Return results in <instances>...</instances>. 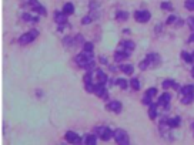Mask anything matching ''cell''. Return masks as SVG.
<instances>
[{"label":"cell","mask_w":194,"mask_h":145,"mask_svg":"<svg viewBox=\"0 0 194 145\" xmlns=\"http://www.w3.org/2000/svg\"><path fill=\"white\" fill-rule=\"evenodd\" d=\"M94 73H96V77H97V84H106L107 83V76H106L104 71L96 70Z\"/></svg>","instance_id":"7c38bea8"},{"label":"cell","mask_w":194,"mask_h":145,"mask_svg":"<svg viewBox=\"0 0 194 145\" xmlns=\"http://www.w3.org/2000/svg\"><path fill=\"white\" fill-rule=\"evenodd\" d=\"M149 107H150V108H149V117H150L151 120H154V118L157 117V105L153 102V104H150Z\"/></svg>","instance_id":"e0dca14e"},{"label":"cell","mask_w":194,"mask_h":145,"mask_svg":"<svg viewBox=\"0 0 194 145\" xmlns=\"http://www.w3.org/2000/svg\"><path fill=\"white\" fill-rule=\"evenodd\" d=\"M83 51L93 54V44H91V43H84V44H83Z\"/></svg>","instance_id":"484cf974"},{"label":"cell","mask_w":194,"mask_h":145,"mask_svg":"<svg viewBox=\"0 0 194 145\" xmlns=\"http://www.w3.org/2000/svg\"><path fill=\"white\" fill-rule=\"evenodd\" d=\"M150 17H151L150 11L147 10H139L134 13V19H136V22L139 23H147L150 20Z\"/></svg>","instance_id":"277c9868"},{"label":"cell","mask_w":194,"mask_h":145,"mask_svg":"<svg viewBox=\"0 0 194 145\" xmlns=\"http://www.w3.org/2000/svg\"><path fill=\"white\" fill-rule=\"evenodd\" d=\"M147 63H149V67H157L160 64V56L156 54V53H151L149 56L146 57Z\"/></svg>","instance_id":"52a82bcc"},{"label":"cell","mask_w":194,"mask_h":145,"mask_svg":"<svg viewBox=\"0 0 194 145\" xmlns=\"http://www.w3.org/2000/svg\"><path fill=\"white\" fill-rule=\"evenodd\" d=\"M83 141H84L86 145H96L97 137L96 135H86V137L83 138Z\"/></svg>","instance_id":"2e32d148"},{"label":"cell","mask_w":194,"mask_h":145,"mask_svg":"<svg viewBox=\"0 0 194 145\" xmlns=\"http://www.w3.org/2000/svg\"><path fill=\"white\" fill-rule=\"evenodd\" d=\"M33 10L36 11V13H39V14H42V16H46V13H47V11H46V9H44L42 4H37L36 7H33Z\"/></svg>","instance_id":"603a6c76"},{"label":"cell","mask_w":194,"mask_h":145,"mask_svg":"<svg viewBox=\"0 0 194 145\" xmlns=\"http://www.w3.org/2000/svg\"><path fill=\"white\" fill-rule=\"evenodd\" d=\"M114 138H116L117 145H130V138L124 130H117L114 132Z\"/></svg>","instance_id":"7a4b0ae2"},{"label":"cell","mask_w":194,"mask_h":145,"mask_svg":"<svg viewBox=\"0 0 194 145\" xmlns=\"http://www.w3.org/2000/svg\"><path fill=\"white\" fill-rule=\"evenodd\" d=\"M139 67H140V70H146V68L149 67V63H147V60H146V58H144L140 64H139Z\"/></svg>","instance_id":"e575fe53"},{"label":"cell","mask_w":194,"mask_h":145,"mask_svg":"<svg viewBox=\"0 0 194 145\" xmlns=\"http://www.w3.org/2000/svg\"><path fill=\"white\" fill-rule=\"evenodd\" d=\"M66 141L72 145H80L81 144V138L73 131H67L66 132Z\"/></svg>","instance_id":"8992f818"},{"label":"cell","mask_w":194,"mask_h":145,"mask_svg":"<svg viewBox=\"0 0 194 145\" xmlns=\"http://www.w3.org/2000/svg\"><path fill=\"white\" fill-rule=\"evenodd\" d=\"M161 9H164V10H171V9H173L171 3H169V1H164V3H161Z\"/></svg>","instance_id":"d6a6232c"},{"label":"cell","mask_w":194,"mask_h":145,"mask_svg":"<svg viewBox=\"0 0 194 145\" xmlns=\"http://www.w3.org/2000/svg\"><path fill=\"white\" fill-rule=\"evenodd\" d=\"M193 100H194V94H191V95H184L183 97V104H190Z\"/></svg>","instance_id":"4dcf8cb0"},{"label":"cell","mask_w":194,"mask_h":145,"mask_svg":"<svg viewBox=\"0 0 194 145\" xmlns=\"http://www.w3.org/2000/svg\"><path fill=\"white\" fill-rule=\"evenodd\" d=\"M171 100V95L169 94V92H164L161 94L160 97H159V105H161L164 108H169V102Z\"/></svg>","instance_id":"9c48e42d"},{"label":"cell","mask_w":194,"mask_h":145,"mask_svg":"<svg viewBox=\"0 0 194 145\" xmlns=\"http://www.w3.org/2000/svg\"><path fill=\"white\" fill-rule=\"evenodd\" d=\"M177 22V16H170L169 17V20H167V24H171V23Z\"/></svg>","instance_id":"74e56055"},{"label":"cell","mask_w":194,"mask_h":145,"mask_svg":"<svg viewBox=\"0 0 194 145\" xmlns=\"http://www.w3.org/2000/svg\"><path fill=\"white\" fill-rule=\"evenodd\" d=\"M116 84L119 85L120 88L124 90V88H127V84H129V83H127L124 78H119V80H116Z\"/></svg>","instance_id":"cb8c5ba5"},{"label":"cell","mask_w":194,"mask_h":145,"mask_svg":"<svg viewBox=\"0 0 194 145\" xmlns=\"http://www.w3.org/2000/svg\"><path fill=\"white\" fill-rule=\"evenodd\" d=\"M129 19V13L127 11H119L117 13V20L119 22H126Z\"/></svg>","instance_id":"7402d4cb"},{"label":"cell","mask_w":194,"mask_h":145,"mask_svg":"<svg viewBox=\"0 0 194 145\" xmlns=\"http://www.w3.org/2000/svg\"><path fill=\"white\" fill-rule=\"evenodd\" d=\"M54 20L59 23L60 26H63L67 22V14L63 13V11H57V13H54Z\"/></svg>","instance_id":"8fae6325"},{"label":"cell","mask_w":194,"mask_h":145,"mask_svg":"<svg viewBox=\"0 0 194 145\" xmlns=\"http://www.w3.org/2000/svg\"><path fill=\"white\" fill-rule=\"evenodd\" d=\"M187 23H188L190 29H191V30H194V17H190V19L187 20Z\"/></svg>","instance_id":"8d00e7d4"},{"label":"cell","mask_w":194,"mask_h":145,"mask_svg":"<svg viewBox=\"0 0 194 145\" xmlns=\"http://www.w3.org/2000/svg\"><path fill=\"white\" fill-rule=\"evenodd\" d=\"M188 41H190V43H194V33L191 34V36H190V39H188Z\"/></svg>","instance_id":"b9f144b4"},{"label":"cell","mask_w":194,"mask_h":145,"mask_svg":"<svg viewBox=\"0 0 194 145\" xmlns=\"http://www.w3.org/2000/svg\"><path fill=\"white\" fill-rule=\"evenodd\" d=\"M37 36H39V32H37V30H30L29 33H24V34L20 36L19 43H20L22 46H26V44H29V43H32Z\"/></svg>","instance_id":"3957f363"},{"label":"cell","mask_w":194,"mask_h":145,"mask_svg":"<svg viewBox=\"0 0 194 145\" xmlns=\"http://www.w3.org/2000/svg\"><path fill=\"white\" fill-rule=\"evenodd\" d=\"M91 20H93V19L87 16V17H83V19H81V23H83V24H89V23L91 22Z\"/></svg>","instance_id":"f35d334b"},{"label":"cell","mask_w":194,"mask_h":145,"mask_svg":"<svg viewBox=\"0 0 194 145\" xmlns=\"http://www.w3.org/2000/svg\"><path fill=\"white\" fill-rule=\"evenodd\" d=\"M143 104H146V105L153 104V102H151V98H150V97H147V95H144V98H143Z\"/></svg>","instance_id":"d590c367"},{"label":"cell","mask_w":194,"mask_h":145,"mask_svg":"<svg viewBox=\"0 0 194 145\" xmlns=\"http://www.w3.org/2000/svg\"><path fill=\"white\" fill-rule=\"evenodd\" d=\"M96 7H98V3H96V1H90V9H96Z\"/></svg>","instance_id":"60d3db41"},{"label":"cell","mask_w":194,"mask_h":145,"mask_svg":"<svg viewBox=\"0 0 194 145\" xmlns=\"http://www.w3.org/2000/svg\"><path fill=\"white\" fill-rule=\"evenodd\" d=\"M107 110L119 114V112H121V102H119V101H110L107 104Z\"/></svg>","instance_id":"30bf717a"},{"label":"cell","mask_w":194,"mask_h":145,"mask_svg":"<svg viewBox=\"0 0 194 145\" xmlns=\"http://www.w3.org/2000/svg\"><path fill=\"white\" fill-rule=\"evenodd\" d=\"M120 70H121L124 74H127V76H131L133 71H134L133 66H130V64H121V66H120Z\"/></svg>","instance_id":"9a60e30c"},{"label":"cell","mask_w":194,"mask_h":145,"mask_svg":"<svg viewBox=\"0 0 194 145\" xmlns=\"http://www.w3.org/2000/svg\"><path fill=\"white\" fill-rule=\"evenodd\" d=\"M63 13H66L67 16H69V14H73V13H74V6H73L72 3H66L64 7H63Z\"/></svg>","instance_id":"d6986e66"},{"label":"cell","mask_w":194,"mask_h":145,"mask_svg":"<svg viewBox=\"0 0 194 145\" xmlns=\"http://www.w3.org/2000/svg\"><path fill=\"white\" fill-rule=\"evenodd\" d=\"M134 47H136V44L131 40H124V41H121L119 44V51H124V53L130 54L134 50Z\"/></svg>","instance_id":"5b68a950"},{"label":"cell","mask_w":194,"mask_h":145,"mask_svg":"<svg viewBox=\"0 0 194 145\" xmlns=\"http://www.w3.org/2000/svg\"><path fill=\"white\" fill-rule=\"evenodd\" d=\"M23 20H24V22H29V23H34V22H37V17H32V14L24 13V14H23Z\"/></svg>","instance_id":"d4e9b609"},{"label":"cell","mask_w":194,"mask_h":145,"mask_svg":"<svg viewBox=\"0 0 194 145\" xmlns=\"http://www.w3.org/2000/svg\"><path fill=\"white\" fill-rule=\"evenodd\" d=\"M181 94L183 95H191V94H194V85H191V84L184 85L181 88Z\"/></svg>","instance_id":"5bb4252c"},{"label":"cell","mask_w":194,"mask_h":145,"mask_svg":"<svg viewBox=\"0 0 194 145\" xmlns=\"http://www.w3.org/2000/svg\"><path fill=\"white\" fill-rule=\"evenodd\" d=\"M76 64L79 66V67L81 68H86V70H90V68L94 67V64H96V61H94V58H93V54L91 53H80L79 56H76L74 58Z\"/></svg>","instance_id":"6da1fadb"},{"label":"cell","mask_w":194,"mask_h":145,"mask_svg":"<svg viewBox=\"0 0 194 145\" xmlns=\"http://www.w3.org/2000/svg\"><path fill=\"white\" fill-rule=\"evenodd\" d=\"M191 76H193V78H194V67H193V70H191Z\"/></svg>","instance_id":"ee69618b"},{"label":"cell","mask_w":194,"mask_h":145,"mask_svg":"<svg viewBox=\"0 0 194 145\" xmlns=\"http://www.w3.org/2000/svg\"><path fill=\"white\" fill-rule=\"evenodd\" d=\"M111 137H114V132H113L110 128H104V132L101 135V139H103V141H108Z\"/></svg>","instance_id":"ac0fdd59"},{"label":"cell","mask_w":194,"mask_h":145,"mask_svg":"<svg viewBox=\"0 0 194 145\" xmlns=\"http://www.w3.org/2000/svg\"><path fill=\"white\" fill-rule=\"evenodd\" d=\"M156 94H157V88H156V87H153V88H149L147 91H146V95H147V97H150V98H153V97H154Z\"/></svg>","instance_id":"f546056e"},{"label":"cell","mask_w":194,"mask_h":145,"mask_svg":"<svg viewBox=\"0 0 194 145\" xmlns=\"http://www.w3.org/2000/svg\"><path fill=\"white\" fill-rule=\"evenodd\" d=\"M84 87L89 92H94V87H96V84H93V83H89V84H84Z\"/></svg>","instance_id":"1f68e13d"},{"label":"cell","mask_w":194,"mask_h":145,"mask_svg":"<svg viewBox=\"0 0 194 145\" xmlns=\"http://www.w3.org/2000/svg\"><path fill=\"white\" fill-rule=\"evenodd\" d=\"M84 84H89V83H93L91 81V73H86V76H84Z\"/></svg>","instance_id":"836d02e7"},{"label":"cell","mask_w":194,"mask_h":145,"mask_svg":"<svg viewBox=\"0 0 194 145\" xmlns=\"http://www.w3.org/2000/svg\"><path fill=\"white\" fill-rule=\"evenodd\" d=\"M193 58H194V53H193Z\"/></svg>","instance_id":"f6af8a7d"},{"label":"cell","mask_w":194,"mask_h":145,"mask_svg":"<svg viewBox=\"0 0 194 145\" xmlns=\"http://www.w3.org/2000/svg\"><path fill=\"white\" fill-rule=\"evenodd\" d=\"M184 6H186V9H187V10L194 11V0H186Z\"/></svg>","instance_id":"f1b7e54d"},{"label":"cell","mask_w":194,"mask_h":145,"mask_svg":"<svg viewBox=\"0 0 194 145\" xmlns=\"http://www.w3.org/2000/svg\"><path fill=\"white\" fill-rule=\"evenodd\" d=\"M130 54H127V53H124V51H116V54H114V61H117V63H120V61H123V60H126L127 57H129Z\"/></svg>","instance_id":"4fadbf2b"},{"label":"cell","mask_w":194,"mask_h":145,"mask_svg":"<svg viewBox=\"0 0 194 145\" xmlns=\"http://www.w3.org/2000/svg\"><path fill=\"white\" fill-rule=\"evenodd\" d=\"M100 60H101V63H103V64H107V61H106V58H104V57H100Z\"/></svg>","instance_id":"7bdbcfd3"},{"label":"cell","mask_w":194,"mask_h":145,"mask_svg":"<svg viewBox=\"0 0 194 145\" xmlns=\"http://www.w3.org/2000/svg\"><path fill=\"white\" fill-rule=\"evenodd\" d=\"M29 4H30L32 7H36V6H37V4H40V3H39L37 0H29Z\"/></svg>","instance_id":"ab89813d"},{"label":"cell","mask_w":194,"mask_h":145,"mask_svg":"<svg viewBox=\"0 0 194 145\" xmlns=\"http://www.w3.org/2000/svg\"><path fill=\"white\" fill-rule=\"evenodd\" d=\"M130 84H131V87L136 90V91H137V90H140V81H139L137 78H133V80L130 81Z\"/></svg>","instance_id":"83f0119b"},{"label":"cell","mask_w":194,"mask_h":145,"mask_svg":"<svg viewBox=\"0 0 194 145\" xmlns=\"http://www.w3.org/2000/svg\"><path fill=\"white\" fill-rule=\"evenodd\" d=\"M169 125L170 128H176L180 125V118L178 117H174V118H169Z\"/></svg>","instance_id":"ffe728a7"},{"label":"cell","mask_w":194,"mask_h":145,"mask_svg":"<svg viewBox=\"0 0 194 145\" xmlns=\"http://www.w3.org/2000/svg\"><path fill=\"white\" fill-rule=\"evenodd\" d=\"M174 84H176V83H174L173 80H164V81H163V88L167 90V88H170V87H173Z\"/></svg>","instance_id":"4316f807"},{"label":"cell","mask_w":194,"mask_h":145,"mask_svg":"<svg viewBox=\"0 0 194 145\" xmlns=\"http://www.w3.org/2000/svg\"><path fill=\"white\" fill-rule=\"evenodd\" d=\"M181 57H183V60H184V61H186V63H188V64H191V63H194L193 54H188V53H186V51H183V53H181Z\"/></svg>","instance_id":"44dd1931"},{"label":"cell","mask_w":194,"mask_h":145,"mask_svg":"<svg viewBox=\"0 0 194 145\" xmlns=\"http://www.w3.org/2000/svg\"><path fill=\"white\" fill-rule=\"evenodd\" d=\"M94 94L100 98H107V91H106V87L104 84H96L94 87Z\"/></svg>","instance_id":"ba28073f"}]
</instances>
